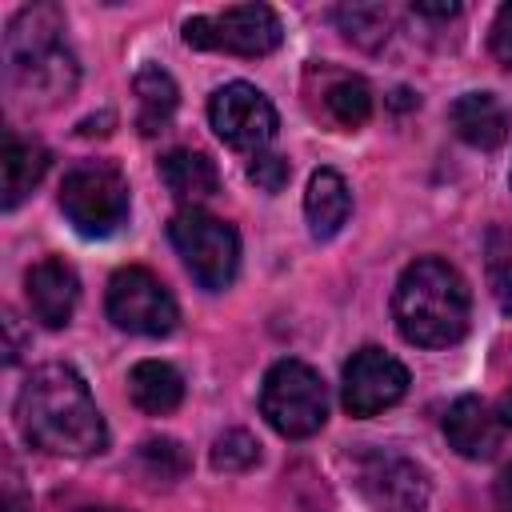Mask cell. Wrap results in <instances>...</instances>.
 Segmentation results:
<instances>
[{
	"label": "cell",
	"mask_w": 512,
	"mask_h": 512,
	"mask_svg": "<svg viewBox=\"0 0 512 512\" xmlns=\"http://www.w3.org/2000/svg\"><path fill=\"white\" fill-rule=\"evenodd\" d=\"M20 436L52 456H96L108 448L104 416L68 364H40L16 396Z\"/></svg>",
	"instance_id": "obj_1"
},
{
	"label": "cell",
	"mask_w": 512,
	"mask_h": 512,
	"mask_svg": "<svg viewBox=\"0 0 512 512\" xmlns=\"http://www.w3.org/2000/svg\"><path fill=\"white\" fill-rule=\"evenodd\" d=\"M392 316L408 344L448 348L468 332L472 296H468L464 276L452 264L424 256L400 272L396 296H392Z\"/></svg>",
	"instance_id": "obj_2"
},
{
	"label": "cell",
	"mask_w": 512,
	"mask_h": 512,
	"mask_svg": "<svg viewBox=\"0 0 512 512\" xmlns=\"http://www.w3.org/2000/svg\"><path fill=\"white\" fill-rule=\"evenodd\" d=\"M60 32H64V16L52 4L24 8L8 24V76L20 100L48 108L72 96L80 72Z\"/></svg>",
	"instance_id": "obj_3"
},
{
	"label": "cell",
	"mask_w": 512,
	"mask_h": 512,
	"mask_svg": "<svg viewBox=\"0 0 512 512\" xmlns=\"http://www.w3.org/2000/svg\"><path fill=\"white\" fill-rule=\"evenodd\" d=\"M168 240L200 288L220 292L232 284L240 268V236L232 224H224L204 208H180L168 220Z\"/></svg>",
	"instance_id": "obj_4"
},
{
	"label": "cell",
	"mask_w": 512,
	"mask_h": 512,
	"mask_svg": "<svg viewBox=\"0 0 512 512\" xmlns=\"http://www.w3.org/2000/svg\"><path fill=\"white\" fill-rule=\"evenodd\" d=\"M260 412L280 436L304 440V436L320 432L328 420L324 380L300 360H276L260 388Z\"/></svg>",
	"instance_id": "obj_5"
},
{
	"label": "cell",
	"mask_w": 512,
	"mask_h": 512,
	"mask_svg": "<svg viewBox=\"0 0 512 512\" xmlns=\"http://www.w3.org/2000/svg\"><path fill=\"white\" fill-rule=\"evenodd\" d=\"M60 208L76 232L112 236L128 220V180L104 160H84L64 176Z\"/></svg>",
	"instance_id": "obj_6"
},
{
	"label": "cell",
	"mask_w": 512,
	"mask_h": 512,
	"mask_svg": "<svg viewBox=\"0 0 512 512\" xmlns=\"http://www.w3.org/2000/svg\"><path fill=\"white\" fill-rule=\"evenodd\" d=\"M284 28L268 4H232L216 16L184 20V44L204 52H232V56H268L280 44Z\"/></svg>",
	"instance_id": "obj_7"
},
{
	"label": "cell",
	"mask_w": 512,
	"mask_h": 512,
	"mask_svg": "<svg viewBox=\"0 0 512 512\" xmlns=\"http://www.w3.org/2000/svg\"><path fill=\"white\" fill-rule=\"evenodd\" d=\"M108 320L136 336H168L176 328V300L148 268H120L108 280Z\"/></svg>",
	"instance_id": "obj_8"
},
{
	"label": "cell",
	"mask_w": 512,
	"mask_h": 512,
	"mask_svg": "<svg viewBox=\"0 0 512 512\" xmlns=\"http://www.w3.org/2000/svg\"><path fill=\"white\" fill-rule=\"evenodd\" d=\"M352 468H356V484H360L364 500L376 512H424L428 480L408 456H400L392 448H364L352 460Z\"/></svg>",
	"instance_id": "obj_9"
},
{
	"label": "cell",
	"mask_w": 512,
	"mask_h": 512,
	"mask_svg": "<svg viewBox=\"0 0 512 512\" xmlns=\"http://www.w3.org/2000/svg\"><path fill=\"white\" fill-rule=\"evenodd\" d=\"M208 120H212L216 136L228 148H240V152H260L276 136V108H272V100L260 88L244 84V80L224 84V88L212 92Z\"/></svg>",
	"instance_id": "obj_10"
},
{
	"label": "cell",
	"mask_w": 512,
	"mask_h": 512,
	"mask_svg": "<svg viewBox=\"0 0 512 512\" xmlns=\"http://www.w3.org/2000/svg\"><path fill=\"white\" fill-rule=\"evenodd\" d=\"M404 392H408V368L384 348L368 344V348L352 352V360L344 364L340 400H344L348 416H376V412L392 408Z\"/></svg>",
	"instance_id": "obj_11"
},
{
	"label": "cell",
	"mask_w": 512,
	"mask_h": 512,
	"mask_svg": "<svg viewBox=\"0 0 512 512\" xmlns=\"http://www.w3.org/2000/svg\"><path fill=\"white\" fill-rule=\"evenodd\" d=\"M24 292H28L32 316H36L44 328H64V324L72 320V312H76L80 280H76V272H72L64 260L48 256V260H40V264L28 268Z\"/></svg>",
	"instance_id": "obj_12"
},
{
	"label": "cell",
	"mask_w": 512,
	"mask_h": 512,
	"mask_svg": "<svg viewBox=\"0 0 512 512\" xmlns=\"http://www.w3.org/2000/svg\"><path fill=\"white\" fill-rule=\"evenodd\" d=\"M444 436L448 444L468 456V460H488L500 448V416H492V408L476 396H460L448 416H444Z\"/></svg>",
	"instance_id": "obj_13"
},
{
	"label": "cell",
	"mask_w": 512,
	"mask_h": 512,
	"mask_svg": "<svg viewBox=\"0 0 512 512\" xmlns=\"http://www.w3.org/2000/svg\"><path fill=\"white\" fill-rule=\"evenodd\" d=\"M456 136L480 152H492L508 140V112L492 92H464L448 112Z\"/></svg>",
	"instance_id": "obj_14"
},
{
	"label": "cell",
	"mask_w": 512,
	"mask_h": 512,
	"mask_svg": "<svg viewBox=\"0 0 512 512\" xmlns=\"http://www.w3.org/2000/svg\"><path fill=\"white\" fill-rule=\"evenodd\" d=\"M352 212V192L344 184V176L336 168H320L308 180V196H304V216L316 240H328L340 232V224Z\"/></svg>",
	"instance_id": "obj_15"
},
{
	"label": "cell",
	"mask_w": 512,
	"mask_h": 512,
	"mask_svg": "<svg viewBox=\"0 0 512 512\" xmlns=\"http://www.w3.org/2000/svg\"><path fill=\"white\" fill-rule=\"evenodd\" d=\"M160 180H164V188H168L176 200H184V204H192V208H196V200H208V196L220 188L216 164H212L204 152H192V148H172V152L160 160Z\"/></svg>",
	"instance_id": "obj_16"
},
{
	"label": "cell",
	"mask_w": 512,
	"mask_h": 512,
	"mask_svg": "<svg viewBox=\"0 0 512 512\" xmlns=\"http://www.w3.org/2000/svg\"><path fill=\"white\" fill-rule=\"evenodd\" d=\"M128 396H132V404H136L140 412H148V416H168V412L184 400V380H180V372H176L172 364H164V360H140V364H132V372H128Z\"/></svg>",
	"instance_id": "obj_17"
},
{
	"label": "cell",
	"mask_w": 512,
	"mask_h": 512,
	"mask_svg": "<svg viewBox=\"0 0 512 512\" xmlns=\"http://www.w3.org/2000/svg\"><path fill=\"white\" fill-rule=\"evenodd\" d=\"M136 88V128L144 136H156L168 128L176 104H180V92H176V80L160 68V64H144L132 80Z\"/></svg>",
	"instance_id": "obj_18"
},
{
	"label": "cell",
	"mask_w": 512,
	"mask_h": 512,
	"mask_svg": "<svg viewBox=\"0 0 512 512\" xmlns=\"http://www.w3.org/2000/svg\"><path fill=\"white\" fill-rule=\"evenodd\" d=\"M48 172V152L32 140H4V208H16Z\"/></svg>",
	"instance_id": "obj_19"
},
{
	"label": "cell",
	"mask_w": 512,
	"mask_h": 512,
	"mask_svg": "<svg viewBox=\"0 0 512 512\" xmlns=\"http://www.w3.org/2000/svg\"><path fill=\"white\" fill-rule=\"evenodd\" d=\"M324 108L340 128H360L372 116V92L360 76H332V84L324 88Z\"/></svg>",
	"instance_id": "obj_20"
},
{
	"label": "cell",
	"mask_w": 512,
	"mask_h": 512,
	"mask_svg": "<svg viewBox=\"0 0 512 512\" xmlns=\"http://www.w3.org/2000/svg\"><path fill=\"white\" fill-rule=\"evenodd\" d=\"M336 20H340V28H344V36L352 40V44H360V48H380L384 40H388V28H392V12L384 8V4H344L340 12H336Z\"/></svg>",
	"instance_id": "obj_21"
},
{
	"label": "cell",
	"mask_w": 512,
	"mask_h": 512,
	"mask_svg": "<svg viewBox=\"0 0 512 512\" xmlns=\"http://www.w3.org/2000/svg\"><path fill=\"white\" fill-rule=\"evenodd\" d=\"M136 468L156 484H172V480H180L188 472V452L180 448V440L156 436V440H144L136 448Z\"/></svg>",
	"instance_id": "obj_22"
},
{
	"label": "cell",
	"mask_w": 512,
	"mask_h": 512,
	"mask_svg": "<svg viewBox=\"0 0 512 512\" xmlns=\"http://www.w3.org/2000/svg\"><path fill=\"white\" fill-rule=\"evenodd\" d=\"M256 460H260V444L244 428H228L212 444V468L216 472H248Z\"/></svg>",
	"instance_id": "obj_23"
},
{
	"label": "cell",
	"mask_w": 512,
	"mask_h": 512,
	"mask_svg": "<svg viewBox=\"0 0 512 512\" xmlns=\"http://www.w3.org/2000/svg\"><path fill=\"white\" fill-rule=\"evenodd\" d=\"M288 176H292L288 160H284V156H272V152H256L252 164H248V180H252L260 192H280V188L288 184Z\"/></svg>",
	"instance_id": "obj_24"
},
{
	"label": "cell",
	"mask_w": 512,
	"mask_h": 512,
	"mask_svg": "<svg viewBox=\"0 0 512 512\" xmlns=\"http://www.w3.org/2000/svg\"><path fill=\"white\" fill-rule=\"evenodd\" d=\"M492 56L504 68H512V4H504L492 20Z\"/></svg>",
	"instance_id": "obj_25"
},
{
	"label": "cell",
	"mask_w": 512,
	"mask_h": 512,
	"mask_svg": "<svg viewBox=\"0 0 512 512\" xmlns=\"http://www.w3.org/2000/svg\"><path fill=\"white\" fill-rule=\"evenodd\" d=\"M492 496H496V508H500V512H512V464H508V468L496 476Z\"/></svg>",
	"instance_id": "obj_26"
},
{
	"label": "cell",
	"mask_w": 512,
	"mask_h": 512,
	"mask_svg": "<svg viewBox=\"0 0 512 512\" xmlns=\"http://www.w3.org/2000/svg\"><path fill=\"white\" fill-rule=\"evenodd\" d=\"M412 8H416L420 16H456V12H460V4H452V0H448V4H424V0H416Z\"/></svg>",
	"instance_id": "obj_27"
},
{
	"label": "cell",
	"mask_w": 512,
	"mask_h": 512,
	"mask_svg": "<svg viewBox=\"0 0 512 512\" xmlns=\"http://www.w3.org/2000/svg\"><path fill=\"white\" fill-rule=\"evenodd\" d=\"M500 420H504V424H512V392L500 400Z\"/></svg>",
	"instance_id": "obj_28"
},
{
	"label": "cell",
	"mask_w": 512,
	"mask_h": 512,
	"mask_svg": "<svg viewBox=\"0 0 512 512\" xmlns=\"http://www.w3.org/2000/svg\"><path fill=\"white\" fill-rule=\"evenodd\" d=\"M8 512H28V504H24V500L12 492V496H8Z\"/></svg>",
	"instance_id": "obj_29"
},
{
	"label": "cell",
	"mask_w": 512,
	"mask_h": 512,
	"mask_svg": "<svg viewBox=\"0 0 512 512\" xmlns=\"http://www.w3.org/2000/svg\"><path fill=\"white\" fill-rule=\"evenodd\" d=\"M80 512H116V508H80Z\"/></svg>",
	"instance_id": "obj_30"
}]
</instances>
